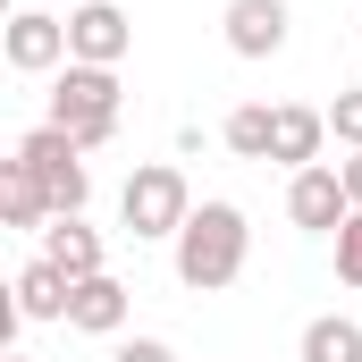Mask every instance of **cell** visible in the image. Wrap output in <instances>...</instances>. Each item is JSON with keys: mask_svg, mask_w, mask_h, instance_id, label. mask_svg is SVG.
Instances as JSON below:
<instances>
[{"mask_svg": "<svg viewBox=\"0 0 362 362\" xmlns=\"http://www.w3.org/2000/svg\"><path fill=\"white\" fill-rule=\"evenodd\" d=\"M169 245H177V286H194V295H219V286H236V278H245L253 228H245V211H236V202H202V211L185 219Z\"/></svg>", "mask_w": 362, "mask_h": 362, "instance_id": "6da1fadb", "label": "cell"}, {"mask_svg": "<svg viewBox=\"0 0 362 362\" xmlns=\"http://www.w3.org/2000/svg\"><path fill=\"white\" fill-rule=\"evenodd\" d=\"M8 160H17L25 177L51 194V211H59V219H85V202H93V169H85V144H76L68 127H51V118H42L34 135H17V152H8Z\"/></svg>", "mask_w": 362, "mask_h": 362, "instance_id": "7a4b0ae2", "label": "cell"}, {"mask_svg": "<svg viewBox=\"0 0 362 362\" xmlns=\"http://www.w3.org/2000/svg\"><path fill=\"white\" fill-rule=\"evenodd\" d=\"M118 68H85V59H68L59 68V85H51V127H68L85 152H101L110 135H118Z\"/></svg>", "mask_w": 362, "mask_h": 362, "instance_id": "3957f363", "label": "cell"}, {"mask_svg": "<svg viewBox=\"0 0 362 362\" xmlns=\"http://www.w3.org/2000/svg\"><path fill=\"white\" fill-rule=\"evenodd\" d=\"M118 219H127V236L135 245H160V236H177L185 219H194V194H185V169L177 160H144L127 194H118Z\"/></svg>", "mask_w": 362, "mask_h": 362, "instance_id": "277c9868", "label": "cell"}, {"mask_svg": "<svg viewBox=\"0 0 362 362\" xmlns=\"http://www.w3.org/2000/svg\"><path fill=\"white\" fill-rule=\"evenodd\" d=\"M286 219L303 228V236H337L346 219H354V194L337 169H295L286 177Z\"/></svg>", "mask_w": 362, "mask_h": 362, "instance_id": "5b68a950", "label": "cell"}, {"mask_svg": "<svg viewBox=\"0 0 362 362\" xmlns=\"http://www.w3.org/2000/svg\"><path fill=\"white\" fill-rule=\"evenodd\" d=\"M127 42H135V25H127L118 0H85V8L68 17V59H85V68H118Z\"/></svg>", "mask_w": 362, "mask_h": 362, "instance_id": "8992f818", "label": "cell"}, {"mask_svg": "<svg viewBox=\"0 0 362 362\" xmlns=\"http://www.w3.org/2000/svg\"><path fill=\"white\" fill-rule=\"evenodd\" d=\"M219 25H228V51H236V59H278L295 17H286V0H228Z\"/></svg>", "mask_w": 362, "mask_h": 362, "instance_id": "52a82bcc", "label": "cell"}, {"mask_svg": "<svg viewBox=\"0 0 362 362\" xmlns=\"http://www.w3.org/2000/svg\"><path fill=\"white\" fill-rule=\"evenodd\" d=\"M8 68H17V76H51V68H68V17L17 8V17H8Z\"/></svg>", "mask_w": 362, "mask_h": 362, "instance_id": "ba28073f", "label": "cell"}, {"mask_svg": "<svg viewBox=\"0 0 362 362\" xmlns=\"http://www.w3.org/2000/svg\"><path fill=\"white\" fill-rule=\"evenodd\" d=\"M320 144H329V110L278 101V118H270V160L278 169H320Z\"/></svg>", "mask_w": 362, "mask_h": 362, "instance_id": "9c48e42d", "label": "cell"}, {"mask_svg": "<svg viewBox=\"0 0 362 362\" xmlns=\"http://www.w3.org/2000/svg\"><path fill=\"white\" fill-rule=\"evenodd\" d=\"M8 295H17V320H68V303H76V278L51 270L42 253L25 262V270L8 278Z\"/></svg>", "mask_w": 362, "mask_h": 362, "instance_id": "30bf717a", "label": "cell"}, {"mask_svg": "<svg viewBox=\"0 0 362 362\" xmlns=\"http://www.w3.org/2000/svg\"><path fill=\"white\" fill-rule=\"evenodd\" d=\"M68 329H85V337H118V329H127V286H118L110 270H101V278H76Z\"/></svg>", "mask_w": 362, "mask_h": 362, "instance_id": "8fae6325", "label": "cell"}, {"mask_svg": "<svg viewBox=\"0 0 362 362\" xmlns=\"http://www.w3.org/2000/svg\"><path fill=\"white\" fill-rule=\"evenodd\" d=\"M42 262L68 278H101V236H93L85 219H51L42 228Z\"/></svg>", "mask_w": 362, "mask_h": 362, "instance_id": "7c38bea8", "label": "cell"}, {"mask_svg": "<svg viewBox=\"0 0 362 362\" xmlns=\"http://www.w3.org/2000/svg\"><path fill=\"white\" fill-rule=\"evenodd\" d=\"M0 219H8V228H25V236H42V228L59 219V211H51V194L25 177L17 160H0Z\"/></svg>", "mask_w": 362, "mask_h": 362, "instance_id": "4fadbf2b", "label": "cell"}, {"mask_svg": "<svg viewBox=\"0 0 362 362\" xmlns=\"http://www.w3.org/2000/svg\"><path fill=\"white\" fill-rule=\"evenodd\" d=\"M295 362H362V329L346 320V312H320V320L303 329V346H295Z\"/></svg>", "mask_w": 362, "mask_h": 362, "instance_id": "5bb4252c", "label": "cell"}, {"mask_svg": "<svg viewBox=\"0 0 362 362\" xmlns=\"http://www.w3.org/2000/svg\"><path fill=\"white\" fill-rule=\"evenodd\" d=\"M270 101H236V110H228V127H219V144H228V152H236V160H270Z\"/></svg>", "mask_w": 362, "mask_h": 362, "instance_id": "9a60e30c", "label": "cell"}, {"mask_svg": "<svg viewBox=\"0 0 362 362\" xmlns=\"http://www.w3.org/2000/svg\"><path fill=\"white\" fill-rule=\"evenodd\" d=\"M329 135H337L346 152H362V85H346L337 101H329Z\"/></svg>", "mask_w": 362, "mask_h": 362, "instance_id": "2e32d148", "label": "cell"}, {"mask_svg": "<svg viewBox=\"0 0 362 362\" xmlns=\"http://www.w3.org/2000/svg\"><path fill=\"white\" fill-rule=\"evenodd\" d=\"M337 278H346V286H362V211L337 228Z\"/></svg>", "mask_w": 362, "mask_h": 362, "instance_id": "e0dca14e", "label": "cell"}, {"mask_svg": "<svg viewBox=\"0 0 362 362\" xmlns=\"http://www.w3.org/2000/svg\"><path fill=\"white\" fill-rule=\"evenodd\" d=\"M110 362H177V354H169L160 337H127V346H118V354H110Z\"/></svg>", "mask_w": 362, "mask_h": 362, "instance_id": "ac0fdd59", "label": "cell"}, {"mask_svg": "<svg viewBox=\"0 0 362 362\" xmlns=\"http://www.w3.org/2000/svg\"><path fill=\"white\" fill-rule=\"evenodd\" d=\"M337 177H346V194H354V211H362V152H354V160H337Z\"/></svg>", "mask_w": 362, "mask_h": 362, "instance_id": "d6986e66", "label": "cell"}, {"mask_svg": "<svg viewBox=\"0 0 362 362\" xmlns=\"http://www.w3.org/2000/svg\"><path fill=\"white\" fill-rule=\"evenodd\" d=\"M8 362H25V354H8Z\"/></svg>", "mask_w": 362, "mask_h": 362, "instance_id": "ffe728a7", "label": "cell"}]
</instances>
